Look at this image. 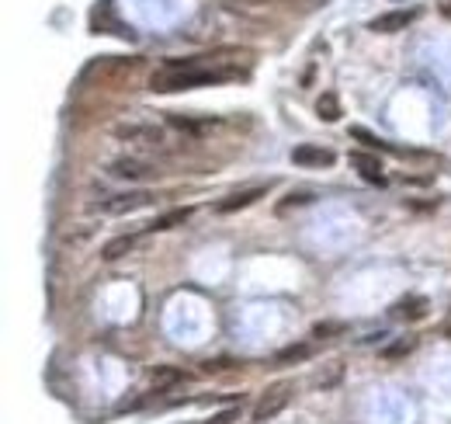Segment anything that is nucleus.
<instances>
[{"mask_svg": "<svg viewBox=\"0 0 451 424\" xmlns=\"http://www.w3.org/2000/svg\"><path fill=\"white\" fill-rule=\"evenodd\" d=\"M292 393H295L292 382H278V386H271V389L261 396V403L254 407V421H271L275 414H282V410L292 403Z\"/></svg>", "mask_w": 451, "mask_h": 424, "instance_id": "nucleus-2", "label": "nucleus"}, {"mask_svg": "<svg viewBox=\"0 0 451 424\" xmlns=\"http://www.w3.org/2000/svg\"><path fill=\"white\" fill-rule=\"evenodd\" d=\"M427 310H430V303H427L423 296H406V299L396 303V317H399V320H423Z\"/></svg>", "mask_w": 451, "mask_h": 424, "instance_id": "nucleus-10", "label": "nucleus"}, {"mask_svg": "<svg viewBox=\"0 0 451 424\" xmlns=\"http://www.w3.org/2000/svg\"><path fill=\"white\" fill-rule=\"evenodd\" d=\"M441 15H444V18H451V0H441Z\"/></svg>", "mask_w": 451, "mask_h": 424, "instance_id": "nucleus-22", "label": "nucleus"}, {"mask_svg": "<svg viewBox=\"0 0 451 424\" xmlns=\"http://www.w3.org/2000/svg\"><path fill=\"white\" fill-rule=\"evenodd\" d=\"M351 164L361 170V177L368 181V184H385V174H382V164L375 160V157H368V153H351Z\"/></svg>", "mask_w": 451, "mask_h": 424, "instance_id": "nucleus-8", "label": "nucleus"}, {"mask_svg": "<svg viewBox=\"0 0 451 424\" xmlns=\"http://www.w3.org/2000/svg\"><path fill=\"white\" fill-rule=\"evenodd\" d=\"M187 220H191V209L184 205V209H170V212H163V216H156L146 230H149V233H156V230H174V227H184Z\"/></svg>", "mask_w": 451, "mask_h": 424, "instance_id": "nucleus-11", "label": "nucleus"}, {"mask_svg": "<svg viewBox=\"0 0 451 424\" xmlns=\"http://www.w3.org/2000/svg\"><path fill=\"white\" fill-rule=\"evenodd\" d=\"M247 70H250V53L247 49H215L212 56L167 60L149 77V87L160 91V94H167V91H191V87L240 80V77H247Z\"/></svg>", "mask_w": 451, "mask_h": 424, "instance_id": "nucleus-1", "label": "nucleus"}, {"mask_svg": "<svg viewBox=\"0 0 451 424\" xmlns=\"http://www.w3.org/2000/svg\"><path fill=\"white\" fill-rule=\"evenodd\" d=\"M139 244H142V233H125V237H115V240H108V244H104L101 258H104V261H115V258H122V254L136 251Z\"/></svg>", "mask_w": 451, "mask_h": 424, "instance_id": "nucleus-9", "label": "nucleus"}, {"mask_svg": "<svg viewBox=\"0 0 451 424\" xmlns=\"http://www.w3.org/2000/svg\"><path fill=\"white\" fill-rule=\"evenodd\" d=\"M108 174H111V177H122V181H142V177H153V174H163V170H156V167L146 164V160L122 157V160H115V164L108 167Z\"/></svg>", "mask_w": 451, "mask_h": 424, "instance_id": "nucleus-4", "label": "nucleus"}, {"mask_svg": "<svg viewBox=\"0 0 451 424\" xmlns=\"http://www.w3.org/2000/svg\"><path fill=\"white\" fill-rule=\"evenodd\" d=\"M292 160H295L299 167H330V164L337 160V153H333V150H326V146L302 143V146H295V150H292Z\"/></svg>", "mask_w": 451, "mask_h": 424, "instance_id": "nucleus-5", "label": "nucleus"}, {"mask_svg": "<svg viewBox=\"0 0 451 424\" xmlns=\"http://www.w3.org/2000/svg\"><path fill=\"white\" fill-rule=\"evenodd\" d=\"M351 136H354V139H361V143H365V146H371V150H385V153H399V150H392V146H389L385 139H378V136H371V132H368V129H361V125H354V129H351Z\"/></svg>", "mask_w": 451, "mask_h": 424, "instance_id": "nucleus-17", "label": "nucleus"}, {"mask_svg": "<svg viewBox=\"0 0 451 424\" xmlns=\"http://www.w3.org/2000/svg\"><path fill=\"white\" fill-rule=\"evenodd\" d=\"M337 330H344V327H340V324H320L313 334H316V337H326V334H337Z\"/></svg>", "mask_w": 451, "mask_h": 424, "instance_id": "nucleus-20", "label": "nucleus"}, {"mask_svg": "<svg viewBox=\"0 0 451 424\" xmlns=\"http://www.w3.org/2000/svg\"><path fill=\"white\" fill-rule=\"evenodd\" d=\"M306 202H313V191H292V195L278 205V212H288L292 205H306Z\"/></svg>", "mask_w": 451, "mask_h": 424, "instance_id": "nucleus-19", "label": "nucleus"}, {"mask_svg": "<svg viewBox=\"0 0 451 424\" xmlns=\"http://www.w3.org/2000/svg\"><path fill=\"white\" fill-rule=\"evenodd\" d=\"M316 112H320V118H323V122H337V118H340V101H337V94H333V91H326V94L316 101Z\"/></svg>", "mask_w": 451, "mask_h": 424, "instance_id": "nucleus-16", "label": "nucleus"}, {"mask_svg": "<svg viewBox=\"0 0 451 424\" xmlns=\"http://www.w3.org/2000/svg\"><path fill=\"white\" fill-rule=\"evenodd\" d=\"M313 355V344H288L275 355V365H295V362H306Z\"/></svg>", "mask_w": 451, "mask_h": 424, "instance_id": "nucleus-14", "label": "nucleus"}, {"mask_svg": "<svg viewBox=\"0 0 451 424\" xmlns=\"http://www.w3.org/2000/svg\"><path fill=\"white\" fill-rule=\"evenodd\" d=\"M156 195L149 191H129V195H111L108 202H98L94 212H104V216H125V212H136L142 205H149Z\"/></svg>", "mask_w": 451, "mask_h": 424, "instance_id": "nucleus-3", "label": "nucleus"}, {"mask_svg": "<svg viewBox=\"0 0 451 424\" xmlns=\"http://www.w3.org/2000/svg\"><path fill=\"white\" fill-rule=\"evenodd\" d=\"M237 414H240V410H226V414H219V417H215L212 424H230V421H233Z\"/></svg>", "mask_w": 451, "mask_h": 424, "instance_id": "nucleus-21", "label": "nucleus"}, {"mask_svg": "<svg viewBox=\"0 0 451 424\" xmlns=\"http://www.w3.org/2000/svg\"><path fill=\"white\" fill-rule=\"evenodd\" d=\"M167 122H170L174 129H181V132H191V136H205V132H212V125H215L212 118H201V122H198V118H187V115H170Z\"/></svg>", "mask_w": 451, "mask_h": 424, "instance_id": "nucleus-13", "label": "nucleus"}, {"mask_svg": "<svg viewBox=\"0 0 451 424\" xmlns=\"http://www.w3.org/2000/svg\"><path fill=\"white\" fill-rule=\"evenodd\" d=\"M416 18H420L416 8H409V11H389V15H382V18L371 21V32H378V35H392V32H403L406 25H413Z\"/></svg>", "mask_w": 451, "mask_h": 424, "instance_id": "nucleus-6", "label": "nucleus"}, {"mask_svg": "<svg viewBox=\"0 0 451 424\" xmlns=\"http://www.w3.org/2000/svg\"><path fill=\"white\" fill-rule=\"evenodd\" d=\"M268 195V188L264 184H257V188H247V191H233L230 198H222L219 205H215V212H237V209H247V205H254L257 198H264Z\"/></svg>", "mask_w": 451, "mask_h": 424, "instance_id": "nucleus-7", "label": "nucleus"}, {"mask_svg": "<svg viewBox=\"0 0 451 424\" xmlns=\"http://www.w3.org/2000/svg\"><path fill=\"white\" fill-rule=\"evenodd\" d=\"M444 337H451V324H448V327H444Z\"/></svg>", "mask_w": 451, "mask_h": 424, "instance_id": "nucleus-23", "label": "nucleus"}, {"mask_svg": "<svg viewBox=\"0 0 451 424\" xmlns=\"http://www.w3.org/2000/svg\"><path fill=\"white\" fill-rule=\"evenodd\" d=\"M118 139H142V143H163V132L153 125H118L115 129Z\"/></svg>", "mask_w": 451, "mask_h": 424, "instance_id": "nucleus-12", "label": "nucleus"}, {"mask_svg": "<svg viewBox=\"0 0 451 424\" xmlns=\"http://www.w3.org/2000/svg\"><path fill=\"white\" fill-rule=\"evenodd\" d=\"M413 348H416V341H413V337H403V341L389 344V348H385L382 355H385V358H403V355H409Z\"/></svg>", "mask_w": 451, "mask_h": 424, "instance_id": "nucleus-18", "label": "nucleus"}, {"mask_svg": "<svg viewBox=\"0 0 451 424\" xmlns=\"http://www.w3.org/2000/svg\"><path fill=\"white\" fill-rule=\"evenodd\" d=\"M181 379H184V372H181V369H174V365H160V369H153V376H149L153 389L174 386V382H181Z\"/></svg>", "mask_w": 451, "mask_h": 424, "instance_id": "nucleus-15", "label": "nucleus"}]
</instances>
